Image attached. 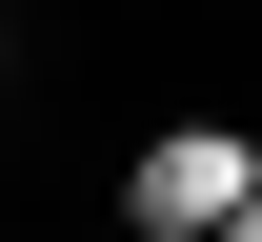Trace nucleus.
<instances>
[{
    "mask_svg": "<svg viewBox=\"0 0 262 242\" xmlns=\"http://www.w3.org/2000/svg\"><path fill=\"white\" fill-rule=\"evenodd\" d=\"M242 202H262V141H242V121H162V141L121 162V222H141V242H222Z\"/></svg>",
    "mask_w": 262,
    "mask_h": 242,
    "instance_id": "1",
    "label": "nucleus"
}]
</instances>
